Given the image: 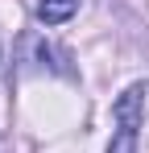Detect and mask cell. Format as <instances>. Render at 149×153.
Listing matches in <instances>:
<instances>
[{
    "label": "cell",
    "mask_w": 149,
    "mask_h": 153,
    "mask_svg": "<svg viewBox=\"0 0 149 153\" xmlns=\"http://www.w3.org/2000/svg\"><path fill=\"white\" fill-rule=\"evenodd\" d=\"M145 83H128L116 103H112V120H116V132L108 141V153H137L141 149V120H145Z\"/></svg>",
    "instance_id": "cell-1"
},
{
    "label": "cell",
    "mask_w": 149,
    "mask_h": 153,
    "mask_svg": "<svg viewBox=\"0 0 149 153\" xmlns=\"http://www.w3.org/2000/svg\"><path fill=\"white\" fill-rule=\"evenodd\" d=\"M33 50H37V62H42V66H50V71H58V75H66V66L58 62V58H62V50H54L50 42H33Z\"/></svg>",
    "instance_id": "cell-3"
},
{
    "label": "cell",
    "mask_w": 149,
    "mask_h": 153,
    "mask_svg": "<svg viewBox=\"0 0 149 153\" xmlns=\"http://www.w3.org/2000/svg\"><path fill=\"white\" fill-rule=\"evenodd\" d=\"M0 153H8V141H4V137H0Z\"/></svg>",
    "instance_id": "cell-5"
},
{
    "label": "cell",
    "mask_w": 149,
    "mask_h": 153,
    "mask_svg": "<svg viewBox=\"0 0 149 153\" xmlns=\"http://www.w3.org/2000/svg\"><path fill=\"white\" fill-rule=\"evenodd\" d=\"M4 71H8V58H4V42H0V79H4Z\"/></svg>",
    "instance_id": "cell-4"
},
{
    "label": "cell",
    "mask_w": 149,
    "mask_h": 153,
    "mask_svg": "<svg viewBox=\"0 0 149 153\" xmlns=\"http://www.w3.org/2000/svg\"><path fill=\"white\" fill-rule=\"evenodd\" d=\"M79 13V0H37V21L42 25H62Z\"/></svg>",
    "instance_id": "cell-2"
}]
</instances>
